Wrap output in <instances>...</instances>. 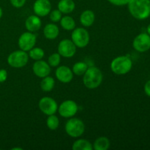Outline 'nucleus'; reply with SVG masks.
<instances>
[{"instance_id": "obj_9", "label": "nucleus", "mask_w": 150, "mask_h": 150, "mask_svg": "<svg viewBox=\"0 0 150 150\" xmlns=\"http://www.w3.org/2000/svg\"><path fill=\"white\" fill-rule=\"evenodd\" d=\"M40 110L47 116L55 114L58 110V105L54 99L50 97H43L38 103Z\"/></svg>"}, {"instance_id": "obj_28", "label": "nucleus", "mask_w": 150, "mask_h": 150, "mask_svg": "<svg viewBox=\"0 0 150 150\" xmlns=\"http://www.w3.org/2000/svg\"><path fill=\"white\" fill-rule=\"evenodd\" d=\"M12 5L16 8H21L26 3V0H10Z\"/></svg>"}, {"instance_id": "obj_19", "label": "nucleus", "mask_w": 150, "mask_h": 150, "mask_svg": "<svg viewBox=\"0 0 150 150\" xmlns=\"http://www.w3.org/2000/svg\"><path fill=\"white\" fill-rule=\"evenodd\" d=\"M92 146L95 150H108L111 146V142L105 136H100L95 141Z\"/></svg>"}, {"instance_id": "obj_16", "label": "nucleus", "mask_w": 150, "mask_h": 150, "mask_svg": "<svg viewBox=\"0 0 150 150\" xmlns=\"http://www.w3.org/2000/svg\"><path fill=\"white\" fill-rule=\"evenodd\" d=\"M43 35L48 40H55L59 35V29L55 23H48L43 29Z\"/></svg>"}, {"instance_id": "obj_30", "label": "nucleus", "mask_w": 150, "mask_h": 150, "mask_svg": "<svg viewBox=\"0 0 150 150\" xmlns=\"http://www.w3.org/2000/svg\"><path fill=\"white\" fill-rule=\"evenodd\" d=\"M7 79V71L4 69L0 70V83L6 81Z\"/></svg>"}, {"instance_id": "obj_25", "label": "nucleus", "mask_w": 150, "mask_h": 150, "mask_svg": "<svg viewBox=\"0 0 150 150\" xmlns=\"http://www.w3.org/2000/svg\"><path fill=\"white\" fill-rule=\"evenodd\" d=\"M46 125L48 128L51 130H57L59 125V120L55 114H51L48 116L46 120Z\"/></svg>"}, {"instance_id": "obj_7", "label": "nucleus", "mask_w": 150, "mask_h": 150, "mask_svg": "<svg viewBox=\"0 0 150 150\" xmlns=\"http://www.w3.org/2000/svg\"><path fill=\"white\" fill-rule=\"evenodd\" d=\"M58 112L61 117L64 118L73 117L79 111V106L74 100H67L62 103L58 106Z\"/></svg>"}, {"instance_id": "obj_33", "label": "nucleus", "mask_w": 150, "mask_h": 150, "mask_svg": "<svg viewBox=\"0 0 150 150\" xmlns=\"http://www.w3.org/2000/svg\"><path fill=\"white\" fill-rule=\"evenodd\" d=\"M2 15H3V11H2V9H1V7H0V18H1L2 17Z\"/></svg>"}, {"instance_id": "obj_32", "label": "nucleus", "mask_w": 150, "mask_h": 150, "mask_svg": "<svg viewBox=\"0 0 150 150\" xmlns=\"http://www.w3.org/2000/svg\"><path fill=\"white\" fill-rule=\"evenodd\" d=\"M146 31H147V34H149V35H150V23L149 25H148L147 29H146Z\"/></svg>"}, {"instance_id": "obj_4", "label": "nucleus", "mask_w": 150, "mask_h": 150, "mask_svg": "<svg viewBox=\"0 0 150 150\" xmlns=\"http://www.w3.org/2000/svg\"><path fill=\"white\" fill-rule=\"evenodd\" d=\"M65 132L72 138H79L85 131V125L81 120L71 117L66 122L64 126Z\"/></svg>"}, {"instance_id": "obj_2", "label": "nucleus", "mask_w": 150, "mask_h": 150, "mask_svg": "<svg viewBox=\"0 0 150 150\" xmlns=\"http://www.w3.org/2000/svg\"><path fill=\"white\" fill-rule=\"evenodd\" d=\"M83 76V84L89 89H95L100 86L103 79L102 71L97 67H88Z\"/></svg>"}, {"instance_id": "obj_3", "label": "nucleus", "mask_w": 150, "mask_h": 150, "mask_svg": "<svg viewBox=\"0 0 150 150\" xmlns=\"http://www.w3.org/2000/svg\"><path fill=\"white\" fill-rule=\"evenodd\" d=\"M111 70L114 74L122 76L128 73L133 67V62L127 56H119L111 62Z\"/></svg>"}, {"instance_id": "obj_5", "label": "nucleus", "mask_w": 150, "mask_h": 150, "mask_svg": "<svg viewBox=\"0 0 150 150\" xmlns=\"http://www.w3.org/2000/svg\"><path fill=\"white\" fill-rule=\"evenodd\" d=\"M29 54L26 51L18 50L12 52L7 57V63L14 68H21L26 65L29 61Z\"/></svg>"}, {"instance_id": "obj_13", "label": "nucleus", "mask_w": 150, "mask_h": 150, "mask_svg": "<svg viewBox=\"0 0 150 150\" xmlns=\"http://www.w3.org/2000/svg\"><path fill=\"white\" fill-rule=\"evenodd\" d=\"M51 67L48 62L40 59L35 61L32 66V70L35 76L42 79L45 76H49L51 71Z\"/></svg>"}, {"instance_id": "obj_14", "label": "nucleus", "mask_w": 150, "mask_h": 150, "mask_svg": "<svg viewBox=\"0 0 150 150\" xmlns=\"http://www.w3.org/2000/svg\"><path fill=\"white\" fill-rule=\"evenodd\" d=\"M73 73L71 69L65 65L59 66L57 68L55 76L59 81L64 83H70L73 79Z\"/></svg>"}, {"instance_id": "obj_6", "label": "nucleus", "mask_w": 150, "mask_h": 150, "mask_svg": "<svg viewBox=\"0 0 150 150\" xmlns=\"http://www.w3.org/2000/svg\"><path fill=\"white\" fill-rule=\"evenodd\" d=\"M71 40L76 47L83 48L87 46L89 44L90 36L88 31L85 28H75L71 34Z\"/></svg>"}, {"instance_id": "obj_24", "label": "nucleus", "mask_w": 150, "mask_h": 150, "mask_svg": "<svg viewBox=\"0 0 150 150\" xmlns=\"http://www.w3.org/2000/svg\"><path fill=\"white\" fill-rule=\"evenodd\" d=\"M44 56H45V51L42 48L39 47H34L29 51V57L35 61L42 59Z\"/></svg>"}, {"instance_id": "obj_23", "label": "nucleus", "mask_w": 150, "mask_h": 150, "mask_svg": "<svg viewBox=\"0 0 150 150\" xmlns=\"http://www.w3.org/2000/svg\"><path fill=\"white\" fill-rule=\"evenodd\" d=\"M88 68V65L83 62H78L75 63L72 68V71H73V74L76 76H83L86 71Z\"/></svg>"}, {"instance_id": "obj_11", "label": "nucleus", "mask_w": 150, "mask_h": 150, "mask_svg": "<svg viewBox=\"0 0 150 150\" xmlns=\"http://www.w3.org/2000/svg\"><path fill=\"white\" fill-rule=\"evenodd\" d=\"M133 47L136 51L144 53L150 49V35L147 33H141L133 40Z\"/></svg>"}, {"instance_id": "obj_29", "label": "nucleus", "mask_w": 150, "mask_h": 150, "mask_svg": "<svg viewBox=\"0 0 150 150\" xmlns=\"http://www.w3.org/2000/svg\"><path fill=\"white\" fill-rule=\"evenodd\" d=\"M111 4L115 6H125L128 4L130 0H108Z\"/></svg>"}, {"instance_id": "obj_27", "label": "nucleus", "mask_w": 150, "mask_h": 150, "mask_svg": "<svg viewBox=\"0 0 150 150\" xmlns=\"http://www.w3.org/2000/svg\"><path fill=\"white\" fill-rule=\"evenodd\" d=\"M50 20L54 23H57L60 21L61 18H62V13L59 10H54L50 12L49 13Z\"/></svg>"}, {"instance_id": "obj_12", "label": "nucleus", "mask_w": 150, "mask_h": 150, "mask_svg": "<svg viewBox=\"0 0 150 150\" xmlns=\"http://www.w3.org/2000/svg\"><path fill=\"white\" fill-rule=\"evenodd\" d=\"M34 13L39 17L49 15L51 11V3L49 0H36L33 4Z\"/></svg>"}, {"instance_id": "obj_21", "label": "nucleus", "mask_w": 150, "mask_h": 150, "mask_svg": "<svg viewBox=\"0 0 150 150\" xmlns=\"http://www.w3.org/2000/svg\"><path fill=\"white\" fill-rule=\"evenodd\" d=\"M54 86H55V80L54 78L49 76L42 78L40 82V88L43 92H51L54 88Z\"/></svg>"}, {"instance_id": "obj_10", "label": "nucleus", "mask_w": 150, "mask_h": 150, "mask_svg": "<svg viewBox=\"0 0 150 150\" xmlns=\"http://www.w3.org/2000/svg\"><path fill=\"white\" fill-rule=\"evenodd\" d=\"M76 48L71 40L64 39L58 45V53L64 58H72L76 53Z\"/></svg>"}, {"instance_id": "obj_18", "label": "nucleus", "mask_w": 150, "mask_h": 150, "mask_svg": "<svg viewBox=\"0 0 150 150\" xmlns=\"http://www.w3.org/2000/svg\"><path fill=\"white\" fill-rule=\"evenodd\" d=\"M76 8L73 0H60L58 3V10L63 14H69Z\"/></svg>"}, {"instance_id": "obj_17", "label": "nucleus", "mask_w": 150, "mask_h": 150, "mask_svg": "<svg viewBox=\"0 0 150 150\" xmlns=\"http://www.w3.org/2000/svg\"><path fill=\"white\" fill-rule=\"evenodd\" d=\"M95 20V15L93 11L86 10L81 14L80 23L84 27H89L94 23Z\"/></svg>"}, {"instance_id": "obj_31", "label": "nucleus", "mask_w": 150, "mask_h": 150, "mask_svg": "<svg viewBox=\"0 0 150 150\" xmlns=\"http://www.w3.org/2000/svg\"><path fill=\"white\" fill-rule=\"evenodd\" d=\"M144 92L148 97H150V80L148 81L144 85Z\"/></svg>"}, {"instance_id": "obj_26", "label": "nucleus", "mask_w": 150, "mask_h": 150, "mask_svg": "<svg viewBox=\"0 0 150 150\" xmlns=\"http://www.w3.org/2000/svg\"><path fill=\"white\" fill-rule=\"evenodd\" d=\"M61 62V56L59 53H54L49 56L48 59V63L51 67H58Z\"/></svg>"}, {"instance_id": "obj_1", "label": "nucleus", "mask_w": 150, "mask_h": 150, "mask_svg": "<svg viewBox=\"0 0 150 150\" xmlns=\"http://www.w3.org/2000/svg\"><path fill=\"white\" fill-rule=\"evenodd\" d=\"M130 15L138 20H144L150 16V0H130L127 4Z\"/></svg>"}, {"instance_id": "obj_20", "label": "nucleus", "mask_w": 150, "mask_h": 150, "mask_svg": "<svg viewBox=\"0 0 150 150\" xmlns=\"http://www.w3.org/2000/svg\"><path fill=\"white\" fill-rule=\"evenodd\" d=\"M73 150H92L93 146L92 144L86 139H78L75 141L72 145Z\"/></svg>"}, {"instance_id": "obj_15", "label": "nucleus", "mask_w": 150, "mask_h": 150, "mask_svg": "<svg viewBox=\"0 0 150 150\" xmlns=\"http://www.w3.org/2000/svg\"><path fill=\"white\" fill-rule=\"evenodd\" d=\"M41 26H42V21L40 17L36 15L29 16L25 21V27L28 32H38L41 28Z\"/></svg>"}, {"instance_id": "obj_22", "label": "nucleus", "mask_w": 150, "mask_h": 150, "mask_svg": "<svg viewBox=\"0 0 150 150\" xmlns=\"http://www.w3.org/2000/svg\"><path fill=\"white\" fill-rule=\"evenodd\" d=\"M60 25L64 30L71 31L76 28V22L72 17L69 16H63L60 20Z\"/></svg>"}, {"instance_id": "obj_34", "label": "nucleus", "mask_w": 150, "mask_h": 150, "mask_svg": "<svg viewBox=\"0 0 150 150\" xmlns=\"http://www.w3.org/2000/svg\"><path fill=\"white\" fill-rule=\"evenodd\" d=\"M16 149H19V150H23L22 148H18V147H15V148H13L12 150H16Z\"/></svg>"}, {"instance_id": "obj_8", "label": "nucleus", "mask_w": 150, "mask_h": 150, "mask_svg": "<svg viewBox=\"0 0 150 150\" xmlns=\"http://www.w3.org/2000/svg\"><path fill=\"white\" fill-rule=\"evenodd\" d=\"M37 42V37L33 32H23L18 38V44L21 50L28 52L34 48Z\"/></svg>"}]
</instances>
